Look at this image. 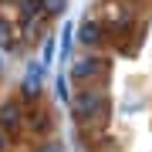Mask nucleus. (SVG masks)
<instances>
[{
	"mask_svg": "<svg viewBox=\"0 0 152 152\" xmlns=\"http://www.w3.org/2000/svg\"><path fill=\"white\" fill-rule=\"evenodd\" d=\"M132 17H135V14H132L125 4H115V7H108V27H115V31L122 34V31L132 27Z\"/></svg>",
	"mask_w": 152,
	"mask_h": 152,
	"instance_id": "nucleus-7",
	"label": "nucleus"
},
{
	"mask_svg": "<svg viewBox=\"0 0 152 152\" xmlns=\"http://www.w3.org/2000/svg\"><path fill=\"white\" fill-rule=\"evenodd\" d=\"M54 54H58V41H54V34H48L44 44H41V64H51Z\"/></svg>",
	"mask_w": 152,
	"mask_h": 152,
	"instance_id": "nucleus-10",
	"label": "nucleus"
},
{
	"mask_svg": "<svg viewBox=\"0 0 152 152\" xmlns=\"http://www.w3.org/2000/svg\"><path fill=\"white\" fill-rule=\"evenodd\" d=\"M27 129L34 132V135H48V129H51V112L48 108H34L27 115Z\"/></svg>",
	"mask_w": 152,
	"mask_h": 152,
	"instance_id": "nucleus-8",
	"label": "nucleus"
},
{
	"mask_svg": "<svg viewBox=\"0 0 152 152\" xmlns=\"http://www.w3.org/2000/svg\"><path fill=\"white\" fill-rule=\"evenodd\" d=\"M75 27H78V24H64V31H61V41H64V51H71V41H75Z\"/></svg>",
	"mask_w": 152,
	"mask_h": 152,
	"instance_id": "nucleus-12",
	"label": "nucleus"
},
{
	"mask_svg": "<svg viewBox=\"0 0 152 152\" xmlns=\"http://www.w3.org/2000/svg\"><path fill=\"white\" fill-rule=\"evenodd\" d=\"M75 37H78V44H81V48L95 51V48H102V41H105V24L95 20V17H85V20L78 24Z\"/></svg>",
	"mask_w": 152,
	"mask_h": 152,
	"instance_id": "nucleus-3",
	"label": "nucleus"
},
{
	"mask_svg": "<svg viewBox=\"0 0 152 152\" xmlns=\"http://www.w3.org/2000/svg\"><path fill=\"white\" fill-rule=\"evenodd\" d=\"M41 91H44V64L41 61H27V71H24V81H20V95L34 102Z\"/></svg>",
	"mask_w": 152,
	"mask_h": 152,
	"instance_id": "nucleus-4",
	"label": "nucleus"
},
{
	"mask_svg": "<svg viewBox=\"0 0 152 152\" xmlns=\"http://www.w3.org/2000/svg\"><path fill=\"white\" fill-rule=\"evenodd\" d=\"M7 149V135H4V129H0V152Z\"/></svg>",
	"mask_w": 152,
	"mask_h": 152,
	"instance_id": "nucleus-15",
	"label": "nucleus"
},
{
	"mask_svg": "<svg viewBox=\"0 0 152 152\" xmlns=\"http://www.w3.org/2000/svg\"><path fill=\"white\" fill-rule=\"evenodd\" d=\"M105 71H108V61H105V58H98V54H81L78 61H71L68 78H71L75 85H81V81H95V78H102Z\"/></svg>",
	"mask_w": 152,
	"mask_h": 152,
	"instance_id": "nucleus-2",
	"label": "nucleus"
},
{
	"mask_svg": "<svg viewBox=\"0 0 152 152\" xmlns=\"http://www.w3.org/2000/svg\"><path fill=\"white\" fill-rule=\"evenodd\" d=\"M0 51H17V37H14V27L0 17Z\"/></svg>",
	"mask_w": 152,
	"mask_h": 152,
	"instance_id": "nucleus-9",
	"label": "nucleus"
},
{
	"mask_svg": "<svg viewBox=\"0 0 152 152\" xmlns=\"http://www.w3.org/2000/svg\"><path fill=\"white\" fill-rule=\"evenodd\" d=\"M37 152H61V145H58V142H44Z\"/></svg>",
	"mask_w": 152,
	"mask_h": 152,
	"instance_id": "nucleus-14",
	"label": "nucleus"
},
{
	"mask_svg": "<svg viewBox=\"0 0 152 152\" xmlns=\"http://www.w3.org/2000/svg\"><path fill=\"white\" fill-rule=\"evenodd\" d=\"M68 7V0H41V14L44 17H54V14H61Z\"/></svg>",
	"mask_w": 152,
	"mask_h": 152,
	"instance_id": "nucleus-11",
	"label": "nucleus"
},
{
	"mask_svg": "<svg viewBox=\"0 0 152 152\" xmlns=\"http://www.w3.org/2000/svg\"><path fill=\"white\" fill-rule=\"evenodd\" d=\"M41 14V0H17V27L27 34L34 27V17Z\"/></svg>",
	"mask_w": 152,
	"mask_h": 152,
	"instance_id": "nucleus-6",
	"label": "nucleus"
},
{
	"mask_svg": "<svg viewBox=\"0 0 152 152\" xmlns=\"http://www.w3.org/2000/svg\"><path fill=\"white\" fill-rule=\"evenodd\" d=\"M71 112H75L78 125H91V122H98L108 112V95L102 88H81V91L71 98Z\"/></svg>",
	"mask_w": 152,
	"mask_h": 152,
	"instance_id": "nucleus-1",
	"label": "nucleus"
},
{
	"mask_svg": "<svg viewBox=\"0 0 152 152\" xmlns=\"http://www.w3.org/2000/svg\"><path fill=\"white\" fill-rule=\"evenodd\" d=\"M58 81V98H61V105H71V95H68V88H64V78H54Z\"/></svg>",
	"mask_w": 152,
	"mask_h": 152,
	"instance_id": "nucleus-13",
	"label": "nucleus"
},
{
	"mask_svg": "<svg viewBox=\"0 0 152 152\" xmlns=\"http://www.w3.org/2000/svg\"><path fill=\"white\" fill-rule=\"evenodd\" d=\"M0 71H4V54H0Z\"/></svg>",
	"mask_w": 152,
	"mask_h": 152,
	"instance_id": "nucleus-16",
	"label": "nucleus"
},
{
	"mask_svg": "<svg viewBox=\"0 0 152 152\" xmlns=\"http://www.w3.org/2000/svg\"><path fill=\"white\" fill-rule=\"evenodd\" d=\"M24 125V105L10 98V102H0V129L4 132H17Z\"/></svg>",
	"mask_w": 152,
	"mask_h": 152,
	"instance_id": "nucleus-5",
	"label": "nucleus"
}]
</instances>
